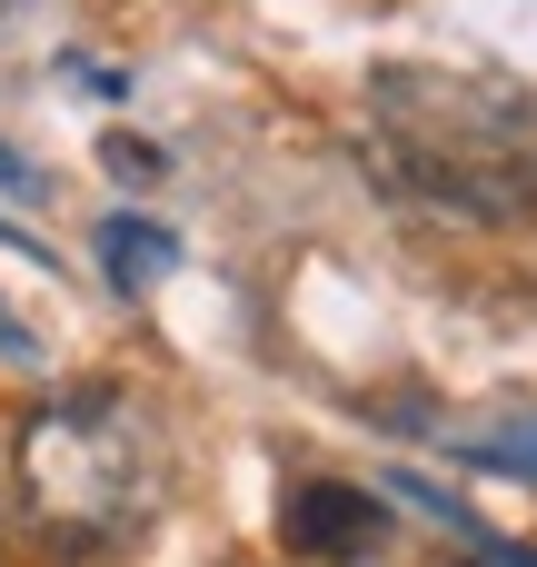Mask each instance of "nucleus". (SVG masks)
Segmentation results:
<instances>
[{
  "label": "nucleus",
  "mask_w": 537,
  "mask_h": 567,
  "mask_svg": "<svg viewBox=\"0 0 537 567\" xmlns=\"http://www.w3.org/2000/svg\"><path fill=\"white\" fill-rule=\"evenodd\" d=\"M0 359H10V369H40V339H30L10 309H0Z\"/></svg>",
  "instance_id": "obj_6"
},
{
  "label": "nucleus",
  "mask_w": 537,
  "mask_h": 567,
  "mask_svg": "<svg viewBox=\"0 0 537 567\" xmlns=\"http://www.w3.org/2000/svg\"><path fill=\"white\" fill-rule=\"evenodd\" d=\"M279 538L319 567H359V558L389 548V498L359 488V478H299L279 498Z\"/></svg>",
  "instance_id": "obj_3"
},
{
  "label": "nucleus",
  "mask_w": 537,
  "mask_h": 567,
  "mask_svg": "<svg viewBox=\"0 0 537 567\" xmlns=\"http://www.w3.org/2000/svg\"><path fill=\"white\" fill-rule=\"evenodd\" d=\"M100 269H110V289L130 299V289H149V279L179 269V239H169L159 219H140V209H110V219H100Z\"/></svg>",
  "instance_id": "obj_4"
},
{
  "label": "nucleus",
  "mask_w": 537,
  "mask_h": 567,
  "mask_svg": "<svg viewBox=\"0 0 537 567\" xmlns=\"http://www.w3.org/2000/svg\"><path fill=\"white\" fill-rule=\"evenodd\" d=\"M0 199H40V169L20 150H0Z\"/></svg>",
  "instance_id": "obj_7"
},
{
  "label": "nucleus",
  "mask_w": 537,
  "mask_h": 567,
  "mask_svg": "<svg viewBox=\"0 0 537 567\" xmlns=\"http://www.w3.org/2000/svg\"><path fill=\"white\" fill-rule=\"evenodd\" d=\"M468 468H498V478H537V419L528 429H508V439H448Z\"/></svg>",
  "instance_id": "obj_5"
},
{
  "label": "nucleus",
  "mask_w": 537,
  "mask_h": 567,
  "mask_svg": "<svg viewBox=\"0 0 537 567\" xmlns=\"http://www.w3.org/2000/svg\"><path fill=\"white\" fill-rule=\"evenodd\" d=\"M468 567H537V548H508V538H478V558Z\"/></svg>",
  "instance_id": "obj_8"
},
{
  "label": "nucleus",
  "mask_w": 537,
  "mask_h": 567,
  "mask_svg": "<svg viewBox=\"0 0 537 567\" xmlns=\"http://www.w3.org/2000/svg\"><path fill=\"white\" fill-rule=\"evenodd\" d=\"M369 159L389 189L448 219H528L537 209V90L508 70H379L369 80Z\"/></svg>",
  "instance_id": "obj_1"
},
{
  "label": "nucleus",
  "mask_w": 537,
  "mask_h": 567,
  "mask_svg": "<svg viewBox=\"0 0 537 567\" xmlns=\"http://www.w3.org/2000/svg\"><path fill=\"white\" fill-rule=\"evenodd\" d=\"M10 488L50 558H120L159 508V439L120 389H60L20 419Z\"/></svg>",
  "instance_id": "obj_2"
}]
</instances>
